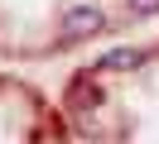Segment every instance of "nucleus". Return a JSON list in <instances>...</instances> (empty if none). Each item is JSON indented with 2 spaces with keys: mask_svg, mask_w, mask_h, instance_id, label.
<instances>
[{
  "mask_svg": "<svg viewBox=\"0 0 159 144\" xmlns=\"http://www.w3.org/2000/svg\"><path fill=\"white\" fill-rule=\"evenodd\" d=\"M101 29H106V15H101L97 5H77V10H68V19H63V43H82V38L101 34Z\"/></svg>",
  "mask_w": 159,
  "mask_h": 144,
  "instance_id": "1",
  "label": "nucleus"
},
{
  "mask_svg": "<svg viewBox=\"0 0 159 144\" xmlns=\"http://www.w3.org/2000/svg\"><path fill=\"white\" fill-rule=\"evenodd\" d=\"M97 106H101V86L92 82V77H77V82L68 86V111L82 115V111H97Z\"/></svg>",
  "mask_w": 159,
  "mask_h": 144,
  "instance_id": "2",
  "label": "nucleus"
},
{
  "mask_svg": "<svg viewBox=\"0 0 159 144\" xmlns=\"http://www.w3.org/2000/svg\"><path fill=\"white\" fill-rule=\"evenodd\" d=\"M140 63H145L140 48H116V53L101 58V72H130V67H140Z\"/></svg>",
  "mask_w": 159,
  "mask_h": 144,
  "instance_id": "3",
  "label": "nucleus"
},
{
  "mask_svg": "<svg viewBox=\"0 0 159 144\" xmlns=\"http://www.w3.org/2000/svg\"><path fill=\"white\" fill-rule=\"evenodd\" d=\"M125 10L135 19H145V15H159V0H125Z\"/></svg>",
  "mask_w": 159,
  "mask_h": 144,
  "instance_id": "4",
  "label": "nucleus"
}]
</instances>
